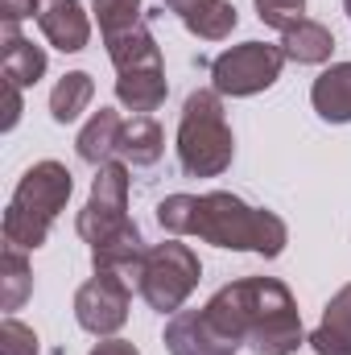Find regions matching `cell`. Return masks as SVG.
Returning <instances> with one entry per match:
<instances>
[{
	"mask_svg": "<svg viewBox=\"0 0 351 355\" xmlns=\"http://www.w3.org/2000/svg\"><path fill=\"white\" fill-rule=\"evenodd\" d=\"M170 83H166V67L153 71H120L116 75V99L132 112V116H149L166 103Z\"/></svg>",
	"mask_w": 351,
	"mask_h": 355,
	"instance_id": "cell-14",
	"label": "cell"
},
{
	"mask_svg": "<svg viewBox=\"0 0 351 355\" xmlns=\"http://www.w3.org/2000/svg\"><path fill=\"white\" fill-rule=\"evenodd\" d=\"M91 355H141L137 352V343H128V339H99L95 347H91Z\"/></svg>",
	"mask_w": 351,
	"mask_h": 355,
	"instance_id": "cell-27",
	"label": "cell"
},
{
	"mask_svg": "<svg viewBox=\"0 0 351 355\" xmlns=\"http://www.w3.org/2000/svg\"><path fill=\"white\" fill-rule=\"evenodd\" d=\"M310 103L327 124H348L351 120V62H335L327 67L314 87H310Z\"/></svg>",
	"mask_w": 351,
	"mask_h": 355,
	"instance_id": "cell-15",
	"label": "cell"
},
{
	"mask_svg": "<svg viewBox=\"0 0 351 355\" xmlns=\"http://www.w3.org/2000/svg\"><path fill=\"white\" fill-rule=\"evenodd\" d=\"M318 355H351V285H343L327 310H323V322L314 327V335L306 339Z\"/></svg>",
	"mask_w": 351,
	"mask_h": 355,
	"instance_id": "cell-16",
	"label": "cell"
},
{
	"mask_svg": "<svg viewBox=\"0 0 351 355\" xmlns=\"http://www.w3.org/2000/svg\"><path fill=\"white\" fill-rule=\"evenodd\" d=\"M128 306H132V281L120 272H95L75 293V322L95 339H112L128 322Z\"/></svg>",
	"mask_w": 351,
	"mask_h": 355,
	"instance_id": "cell-8",
	"label": "cell"
},
{
	"mask_svg": "<svg viewBox=\"0 0 351 355\" xmlns=\"http://www.w3.org/2000/svg\"><path fill=\"white\" fill-rule=\"evenodd\" d=\"M166 347L170 355H236V343L211 327L207 310H178L166 322Z\"/></svg>",
	"mask_w": 351,
	"mask_h": 355,
	"instance_id": "cell-10",
	"label": "cell"
},
{
	"mask_svg": "<svg viewBox=\"0 0 351 355\" xmlns=\"http://www.w3.org/2000/svg\"><path fill=\"white\" fill-rule=\"evenodd\" d=\"M29 289H33V272H29V261H25V248L4 244V257H0V306L8 314L21 310Z\"/></svg>",
	"mask_w": 351,
	"mask_h": 355,
	"instance_id": "cell-20",
	"label": "cell"
},
{
	"mask_svg": "<svg viewBox=\"0 0 351 355\" xmlns=\"http://www.w3.org/2000/svg\"><path fill=\"white\" fill-rule=\"evenodd\" d=\"M203 4H211V0H166V8L178 12V21H186V17H190V12H198Z\"/></svg>",
	"mask_w": 351,
	"mask_h": 355,
	"instance_id": "cell-28",
	"label": "cell"
},
{
	"mask_svg": "<svg viewBox=\"0 0 351 355\" xmlns=\"http://www.w3.org/2000/svg\"><path fill=\"white\" fill-rule=\"evenodd\" d=\"M0 62H4V79L17 87H33L46 75V50L25 42L17 25H0Z\"/></svg>",
	"mask_w": 351,
	"mask_h": 355,
	"instance_id": "cell-12",
	"label": "cell"
},
{
	"mask_svg": "<svg viewBox=\"0 0 351 355\" xmlns=\"http://www.w3.org/2000/svg\"><path fill=\"white\" fill-rule=\"evenodd\" d=\"M21 91H25V87H17V83H8V79H4V124H0L4 132H8V128H17V120H21Z\"/></svg>",
	"mask_w": 351,
	"mask_h": 355,
	"instance_id": "cell-26",
	"label": "cell"
},
{
	"mask_svg": "<svg viewBox=\"0 0 351 355\" xmlns=\"http://www.w3.org/2000/svg\"><path fill=\"white\" fill-rule=\"evenodd\" d=\"M343 8H348V17H351V0H343Z\"/></svg>",
	"mask_w": 351,
	"mask_h": 355,
	"instance_id": "cell-29",
	"label": "cell"
},
{
	"mask_svg": "<svg viewBox=\"0 0 351 355\" xmlns=\"http://www.w3.org/2000/svg\"><path fill=\"white\" fill-rule=\"evenodd\" d=\"M198 277H203V265H198L194 248L178 244V240H162L145 252L141 272H137V289L157 314H178L182 302L194 293Z\"/></svg>",
	"mask_w": 351,
	"mask_h": 355,
	"instance_id": "cell-5",
	"label": "cell"
},
{
	"mask_svg": "<svg viewBox=\"0 0 351 355\" xmlns=\"http://www.w3.org/2000/svg\"><path fill=\"white\" fill-rule=\"evenodd\" d=\"M281 67H285L281 46L244 42V46L223 50V54L211 62V87L219 91V95L244 99V95H257V91L273 87V83L281 79Z\"/></svg>",
	"mask_w": 351,
	"mask_h": 355,
	"instance_id": "cell-7",
	"label": "cell"
},
{
	"mask_svg": "<svg viewBox=\"0 0 351 355\" xmlns=\"http://www.w3.org/2000/svg\"><path fill=\"white\" fill-rule=\"evenodd\" d=\"M91 12H95L103 37H116V33H124V29L145 25V8H141V0H95Z\"/></svg>",
	"mask_w": 351,
	"mask_h": 355,
	"instance_id": "cell-22",
	"label": "cell"
},
{
	"mask_svg": "<svg viewBox=\"0 0 351 355\" xmlns=\"http://www.w3.org/2000/svg\"><path fill=\"white\" fill-rule=\"evenodd\" d=\"M281 54H285V62H302V67L331 62V54H335V33H331L323 21L302 17L298 25H289V29L281 33Z\"/></svg>",
	"mask_w": 351,
	"mask_h": 355,
	"instance_id": "cell-13",
	"label": "cell"
},
{
	"mask_svg": "<svg viewBox=\"0 0 351 355\" xmlns=\"http://www.w3.org/2000/svg\"><path fill=\"white\" fill-rule=\"evenodd\" d=\"M75 190V178L62 162H37L29 166L12 198H8V211H4V244H17V248H42L58 211L67 207Z\"/></svg>",
	"mask_w": 351,
	"mask_h": 355,
	"instance_id": "cell-3",
	"label": "cell"
},
{
	"mask_svg": "<svg viewBox=\"0 0 351 355\" xmlns=\"http://www.w3.org/2000/svg\"><path fill=\"white\" fill-rule=\"evenodd\" d=\"M37 12V0H0V25H17Z\"/></svg>",
	"mask_w": 351,
	"mask_h": 355,
	"instance_id": "cell-25",
	"label": "cell"
},
{
	"mask_svg": "<svg viewBox=\"0 0 351 355\" xmlns=\"http://www.w3.org/2000/svg\"><path fill=\"white\" fill-rule=\"evenodd\" d=\"M33 17H37L46 42H50L54 50H62V54L87 50L91 21H87V12H83L79 0H37V12H33Z\"/></svg>",
	"mask_w": 351,
	"mask_h": 355,
	"instance_id": "cell-9",
	"label": "cell"
},
{
	"mask_svg": "<svg viewBox=\"0 0 351 355\" xmlns=\"http://www.w3.org/2000/svg\"><path fill=\"white\" fill-rule=\"evenodd\" d=\"M120 124H124V116H120L116 107H99L87 124H83L75 149H79V157H83L87 166L99 170V166L116 162V137H120Z\"/></svg>",
	"mask_w": 351,
	"mask_h": 355,
	"instance_id": "cell-18",
	"label": "cell"
},
{
	"mask_svg": "<svg viewBox=\"0 0 351 355\" xmlns=\"http://www.w3.org/2000/svg\"><path fill=\"white\" fill-rule=\"evenodd\" d=\"M166 153V137L153 116H124L116 137V162L124 166H153Z\"/></svg>",
	"mask_w": 351,
	"mask_h": 355,
	"instance_id": "cell-11",
	"label": "cell"
},
{
	"mask_svg": "<svg viewBox=\"0 0 351 355\" xmlns=\"http://www.w3.org/2000/svg\"><path fill=\"white\" fill-rule=\"evenodd\" d=\"M302 12H306V0H257V17L268 29H281V33L289 25H298Z\"/></svg>",
	"mask_w": 351,
	"mask_h": 355,
	"instance_id": "cell-24",
	"label": "cell"
},
{
	"mask_svg": "<svg viewBox=\"0 0 351 355\" xmlns=\"http://www.w3.org/2000/svg\"><path fill=\"white\" fill-rule=\"evenodd\" d=\"M0 355H37V335L33 327H25L21 318H4L0 322Z\"/></svg>",
	"mask_w": 351,
	"mask_h": 355,
	"instance_id": "cell-23",
	"label": "cell"
},
{
	"mask_svg": "<svg viewBox=\"0 0 351 355\" xmlns=\"http://www.w3.org/2000/svg\"><path fill=\"white\" fill-rule=\"evenodd\" d=\"M236 21H240V12H236L232 0H211V4H203L198 12H190L182 25H186L194 37H203V42H223V37L236 29Z\"/></svg>",
	"mask_w": 351,
	"mask_h": 355,
	"instance_id": "cell-21",
	"label": "cell"
},
{
	"mask_svg": "<svg viewBox=\"0 0 351 355\" xmlns=\"http://www.w3.org/2000/svg\"><path fill=\"white\" fill-rule=\"evenodd\" d=\"M103 46H108V58H112L116 75L120 71H153V67H162V50H157L149 25H137V29H124L116 37H103Z\"/></svg>",
	"mask_w": 351,
	"mask_h": 355,
	"instance_id": "cell-17",
	"label": "cell"
},
{
	"mask_svg": "<svg viewBox=\"0 0 351 355\" xmlns=\"http://www.w3.org/2000/svg\"><path fill=\"white\" fill-rule=\"evenodd\" d=\"M236 157V137L228 128L223 95L198 87L186 95L178 120V166L190 178H219Z\"/></svg>",
	"mask_w": 351,
	"mask_h": 355,
	"instance_id": "cell-4",
	"label": "cell"
},
{
	"mask_svg": "<svg viewBox=\"0 0 351 355\" xmlns=\"http://www.w3.org/2000/svg\"><path fill=\"white\" fill-rule=\"evenodd\" d=\"M75 227H79V236L87 240L91 248L108 244L116 236L137 232V223L128 219V166L124 162H108V166L95 170L91 198H87V207L79 211Z\"/></svg>",
	"mask_w": 351,
	"mask_h": 355,
	"instance_id": "cell-6",
	"label": "cell"
},
{
	"mask_svg": "<svg viewBox=\"0 0 351 355\" xmlns=\"http://www.w3.org/2000/svg\"><path fill=\"white\" fill-rule=\"evenodd\" d=\"M203 310L223 339H232L236 347L248 343L257 355H293L306 343L298 302L277 277L232 281Z\"/></svg>",
	"mask_w": 351,
	"mask_h": 355,
	"instance_id": "cell-2",
	"label": "cell"
},
{
	"mask_svg": "<svg viewBox=\"0 0 351 355\" xmlns=\"http://www.w3.org/2000/svg\"><path fill=\"white\" fill-rule=\"evenodd\" d=\"M157 223L170 236H198L215 248L232 252H261V257H281L289 244V227L281 215L248 207L244 198L228 190L211 194H170L157 202Z\"/></svg>",
	"mask_w": 351,
	"mask_h": 355,
	"instance_id": "cell-1",
	"label": "cell"
},
{
	"mask_svg": "<svg viewBox=\"0 0 351 355\" xmlns=\"http://www.w3.org/2000/svg\"><path fill=\"white\" fill-rule=\"evenodd\" d=\"M91 99H95V79H91L87 71H71L50 91V116L58 124H75L91 107Z\"/></svg>",
	"mask_w": 351,
	"mask_h": 355,
	"instance_id": "cell-19",
	"label": "cell"
}]
</instances>
